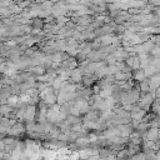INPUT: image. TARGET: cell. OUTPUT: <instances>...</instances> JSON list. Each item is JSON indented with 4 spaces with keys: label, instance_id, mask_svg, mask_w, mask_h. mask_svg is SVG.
<instances>
[{
    "label": "cell",
    "instance_id": "6da1fadb",
    "mask_svg": "<svg viewBox=\"0 0 160 160\" xmlns=\"http://www.w3.org/2000/svg\"><path fill=\"white\" fill-rule=\"evenodd\" d=\"M149 139H150V141H154L156 138H158V130L156 129H151L150 131H149Z\"/></svg>",
    "mask_w": 160,
    "mask_h": 160
},
{
    "label": "cell",
    "instance_id": "7a4b0ae2",
    "mask_svg": "<svg viewBox=\"0 0 160 160\" xmlns=\"http://www.w3.org/2000/svg\"><path fill=\"white\" fill-rule=\"evenodd\" d=\"M141 159H142V155H140V154L134 155V156L131 158V160H141Z\"/></svg>",
    "mask_w": 160,
    "mask_h": 160
}]
</instances>
